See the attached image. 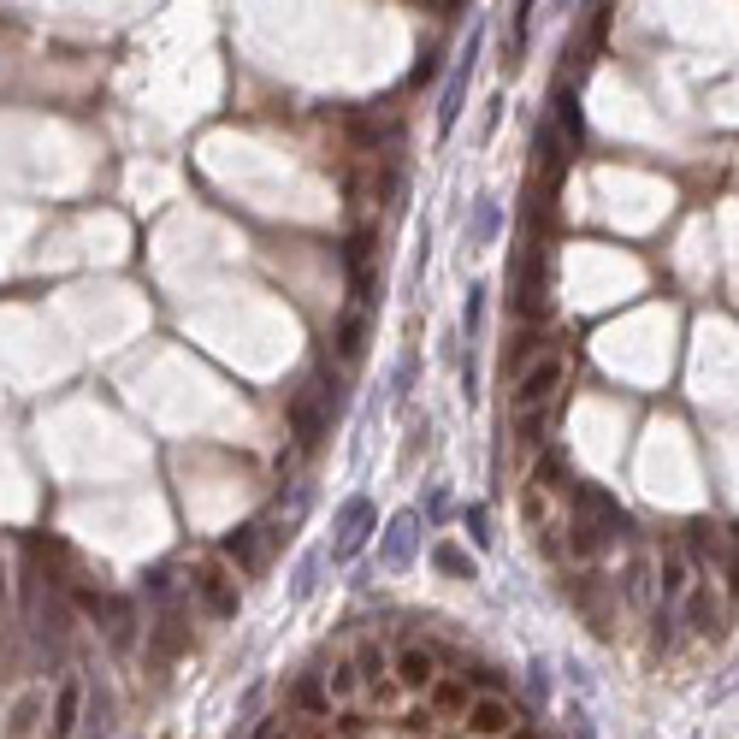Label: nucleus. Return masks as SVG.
<instances>
[{"label":"nucleus","instance_id":"nucleus-1","mask_svg":"<svg viewBox=\"0 0 739 739\" xmlns=\"http://www.w3.org/2000/svg\"><path fill=\"white\" fill-rule=\"evenodd\" d=\"M373 527H379V509H373V497H343L332 515V562H355L361 550H367V538H373Z\"/></svg>","mask_w":739,"mask_h":739},{"label":"nucleus","instance_id":"nucleus-2","mask_svg":"<svg viewBox=\"0 0 739 739\" xmlns=\"http://www.w3.org/2000/svg\"><path fill=\"white\" fill-rule=\"evenodd\" d=\"M568 391V355H538L533 367L515 379V414L533 408H556V397Z\"/></svg>","mask_w":739,"mask_h":739},{"label":"nucleus","instance_id":"nucleus-3","mask_svg":"<svg viewBox=\"0 0 739 739\" xmlns=\"http://www.w3.org/2000/svg\"><path fill=\"white\" fill-rule=\"evenodd\" d=\"M332 408H337V385H332V391L308 385V391H296V397H290L284 414H290V438H296V450H314V444H320V432H326Z\"/></svg>","mask_w":739,"mask_h":739},{"label":"nucleus","instance_id":"nucleus-4","mask_svg":"<svg viewBox=\"0 0 739 739\" xmlns=\"http://www.w3.org/2000/svg\"><path fill=\"white\" fill-rule=\"evenodd\" d=\"M414 550H420V509H397L385 521V538H379V568L385 574H403L408 562H414Z\"/></svg>","mask_w":739,"mask_h":739},{"label":"nucleus","instance_id":"nucleus-5","mask_svg":"<svg viewBox=\"0 0 739 739\" xmlns=\"http://www.w3.org/2000/svg\"><path fill=\"white\" fill-rule=\"evenodd\" d=\"M479 42H485V30L473 24L468 48H462V66L450 71V83H444V101H438V136L456 131V119H462V107H468V83H473V60H479Z\"/></svg>","mask_w":739,"mask_h":739},{"label":"nucleus","instance_id":"nucleus-6","mask_svg":"<svg viewBox=\"0 0 739 739\" xmlns=\"http://www.w3.org/2000/svg\"><path fill=\"white\" fill-rule=\"evenodd\" d=\"M462 722H468V734H479V739H503L509 734V722H515V704H509L503 692H479Z\"/></svg>","mask_w":739,"mask_h":739},{"label":"nucleus","instance_id":"nucleus-7","mask_svg":"<svg viewBox=\"0 0 739 739\" xmlns=\"http://www.w3.org/2000/svg\"><path fill=\"white\" fill-rule=\"evenodd\" d=\"M196 598L207 604V615L231 621V615H237V580H231V574L213 562V568H202V574H196Z\"/></svg>","mask_w":739,"mask_h":739},{"label":"nucleus","instance_id":"nucleus-8","mask_svg":"<svg viewBox=\"0 0 739 739\" xmlns=\"http://www.w3.org/2000/svg\"><path fill=\"white\" fill-rule=\"evenodd\" d=\"M83 728V686L77 680H60V692H54V716H48V739H77Z\"/></svg>","mask_w":739,"mask_h":739},{"label":"nucleus","instance_id":"nucleus-9","mask_svg":"<svg viewBox=\"0 0 739 739\" xmlns=\"http://www.w3.org/2000/svg\"><path fill=\"white\" fill-rule=\"evenodd\" d=\"M391 680L403 686V692H426L432 680H438V663H432V651H420V645H408L391 657Z\"/></svg>","mask_w":739,"mask_h":739},{"label":"nucleus","instance_id":"nucleus-10","mask_svg":"<svg viewBox=\"0 0 739 739\" xmlns=\"http://www.w3.org/2000/svg\"><path fill=\"white\" fill-rule=\"evenodd\" d=\"M426 704H432V716H468L473 686L462 680V674H438V680L426 686Z\"/></svg>","mask_w":739,"mask_h":739},{"label":"nucleus","instance_id":"nucleus-11","mask_svg":"<svg viewBox=\"0 0 739 739\" xmlns=\"http://www.w3.org/2000/svg\"><path fill=\"white\" fill-rule=\"evenodd\" d=\"M261 538H267V527L249 521V527H237V533L225 538V556H231L243 574H261Z\"/></svg>","mask_w":739,"mask_h":739},{"label":"nucleus","instance_id":"nucleus-12","mask_svg":"<svg viewBox=\"0 0 739 739\" xmlns=\"http://www.w3.org/2000/svg\"><path fill=\"white\" fill-rule=\"evenodd\" d=\"M680 609H686V621H692V633H704V639H710V633L722 627V604L710 598V586H692V592L680 598Z\"/></svg>","mask_w":739,"mask_h":739},{"label":"nucleus","instance_id":"nucleus-13","mask_svg":"<svg viewBox=\"0 0 739 739\" xmlns=\"http://www.w3.org/2000/svg\"><path fill=\"white\" fill-rule=\"evenodd\" d=\"M497 231H503V207L491 202V196H479L473 213H468V243H473V249H491V243H497Z\"/></svg>","mask_w":739,"mask_h":739},{"label":"nucleus","instance_id":"nucleus-14","mask_svg":"<svg viewBox=\"0 0 739 739\" xmlns=\"http://www.w3.org/2000/svg\"><path fill=\"white\" fill-rule=\"evenodd\" d=\"M184 621H178V609L172 615H160V627H154V639H148V663H172L178 651H184Z\"/></svg>","mask_w":739,"mask_h":739},{"label":"nucleus","instance_id":"nucleus-15","mask_svg":"<svg viewBox=\"0 0 739 739\" xmlns=\"http://www.w3.org/2000/svg\"><path fill=\"white\" fill-rule=\"evenodd\" d=\"M361 343H367V314H361V308H349V314L337 320V332H332L337 361H361Z\"/></svg>","mask_w":739,"mask_h":739},{"label":"nucleus","instance_id":"nucleus-16","mask_svg":"<svg viewBox=\"0 0 739 739\" xmlns=\"http://www.w3.org/2000/svg\"><path fill=\"white\" fill-rule=\"evenodd\" d=\"M686 592H692V556L669 550V556H663V609H674Z\"/></svg>","mask_w":739,"mask_h":739},{"label":"nucleus","instance_id":"nucleus-17","mask_svg":"<svg viewBox=\"0 0 739 739\" xmlns=\"http://www.w3.org/2000/svg\"><path fill=\"white\" fill-rule=\"evenodd\" d=\"M36 722H42V692H24V698L12 704V722H6V739H30V734H36Z\"/></svg>","mask_w":739,"mask_h":739},{"label":"nucleus","instance_id":"nucleus-18","mask_svg":"<svg viewBox=\"0 0 739 739\" xmlns=\"http://www.w3.org/2000/svg\"><path fill=\"white\" fill-rule=\"evenodd\" d=\"M432 562H438V574H450V580H473V556L462 550V544H432Z\"/></svg>","mask_w":739,"mask_h":739},{"label":"nucleus","instance_id":"nucleus-19","mask_svg":"<svg viewBox=\"0 0 739 739\" xmlns=\"http://www.w3.org/2000/svg\"><path fill=\"white\" fill-rule=\"evenodd\" d=\"M320 568H326V550H308V556L296 562V574H290V598H308V592L320 586Z\"/></svg>","mask_w":739,"mask_h":739},{"label":"nucleus","instance_id":"nucleus-20","mask_svg":"<svg viewBox=\"0 0 739 739\" xmlns=\"http://www.w3.org/2000/svg\"><path fill=\"white\" fill-rule=\"evenodd\" d=\"M355 669H361V680H367V686H379V680H391V657H385L379 645H361Z\"/></svg>","mask_w":739,"mask_h":739},{"label":"nucleus","instance_id":"nucleus-21","mask_svg":"<svg viewBox=\"0 0 739 739\" xmlns=\"http://www.w3.org/2000/svg\"><path fill=\"white\" fill-rule=\"evenodd\" d=\"M296 704H302L308 716H326V710H332V698H326V680H320V674H308V680L296 686Z\"/></svg>","mask_w":739,"mask_h":739},{"label":"nucleus","instance_id":"nucleus-22","mask_svg":"<svg viewBox=\"0 0 739 739\" xmlns=\"http://www.w3.org/2000/svg\"><path fill=\"white\" fill-rule=\"evenodd\" d=\"M361 692V669L355 663H337L332 674H326V698H355Z\"/></svg>","mask_w":739,"mask_h":739},{"label":"nucleus","instance_id":"nucleus-23","mask_svg":"<svg viewBox=\"0 0 739 739\" xmlns=\"http://www.w3.org/2000/svg\"><path fill=\"white\" fill-rule=\"evenodd\" d=\"M479 326H485V284H473L468 290V308H462V337H479Z\"/></svg>","mask_w":739,"mask_h":739},{"label":"nucleus","instance_id":"nucleus-24","mask_svg":"<svg viewBox=\"0 0 739 739\" xmlns=\"http://www.w3.org/2000/svg\"><path fill=\"white\" fill-rule=\"evenodd\" d=\"M621 592H627L633 604H645V598H651V568H645V562H633V568H627V580H621Z\"/></svg>","mask_w":739,"mask_h":739},{"label":"nucleus","instance_id":"nucleus-25","mask_svg":"<svg viewBox=\"0 0 739 739\" xmlns=\"http://www.w3.org/2000/svg\"><path fill=\"white\" fill-rule=\"evenodd\" d=\"M692 550H698V556H722V538H716V527H704V521H698V527H692Z\"/></svg>","mask_w":739,"mask_h":739},{"label":"nucleus","instance_id":"nucleus-26","mask_svg":"<svg viewBox=\"0 0 739 739\" xmlns=\"http://www.w3.org/2000/svg\"><path fill=\"white\" fill-rule=\"evenodd\" d=\"M408 385H414V355H403V361H397V379H391V397H397V403L408 397Z\"/></svg>","mask_w":739,"mask_h":739},{"label":"nucleus","instance_id":"nucleus-27","mask_svg":"<svg viewBox=\"0 0 739 739\" xmlns=\"http://www.w3.org/2000/svg\"><path fill=\"white\" fill-rule=\"evenodd\" d=\"M468 533H473V544H491V515L485 509H468Z\"/></svg>","mask_w":739,"mask_h":739},{"label":"nucleus","instance_id":"nucleus-28","mask_svg":"<svg viewBox=\"0 0 739 739\" xmlns=\"http://www.w3.org/2000/svg\"><path fill=\"white\" fill-rule=\"evenodd\" d=\"M527 692H533V698H544V692H550V680H544V663H533V669H527Z\"/></svg>","mask_w":739,"mask_h":739},{"label":"nucleus","instance_id":"nucleus-29","mask_svg":"<svg viewBox=\"0 0 739 739\" xmlns=\"http://www.w3.org/2000/svg\"><path fill=\"white\" fill-rule=\"evenodd\" d=\"M728 592H734V598H739V550H734V556H728Z\"/></svg>","mask_w":739,"mask_h":739},{"label":"nucleus","instance_id":"nucleus-30","mask_svg":"<svg viewBox=\"0 0 739 739\" xmlns=\"http://www.w3.org/2000/svg\"><path fill=\"white\" fill-rule=\"evenodd\" d=\"M515 739H544V734H533V728H521V734H515Z\"/></svg>","mask_w":739,"mask_h":739}]
</instances>
